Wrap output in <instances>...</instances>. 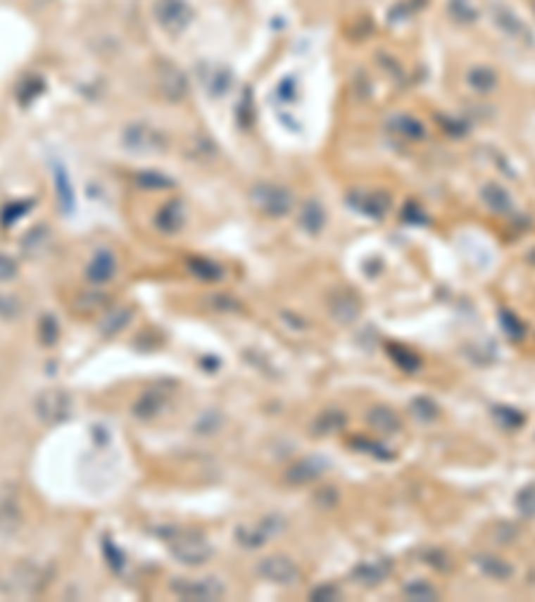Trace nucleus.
<instances>
[{
	"mask_svg": "<svg viewBox=\"0 0 535 602\" xmlns=\"http://www.w3.org/2000/svg\"><path fill=\"white\" fill-rule=\"evenodd\" d=\"M404 597L407 600H436L439 591H436V587L426 584V581H413V584L404 587Z\"/></svg>",
	"mask_w": 535,
	"mask_h": 602,
	"instance_id": "nucleus-13",
	"label": "nucleus"
},
{
	"mask_svg": "<svg viewBox=\"0 0 535 602\" xmlns=\"http://www.w3.org/2000/svg\"><path fill=\"white\" fill-rule=\"evenodd\" d=\"M484 201L493 206L495 212H508L511 209V199H508V193L503 190V187H498V185H487L484 187Z\"/></svg>",
	"mask_w": 535,
	"mask_h": 602,
	"instance_id": "nucleus-12",
	"label": "nucleus"
},
{
	"mask_svg": "<svg viewBox=\"0 0 535 602\" xmlns=\"http://www.w3.org/2000/svg\"><path fill=\"white\" fill-rule=\"evenodd\" d=\"M32 410H35L40 423L59 426V423H65L67 418L73 415V396L67 394L65 388H46V391H40L38 396H35Z\"/></svg>",
	"mask_w": 535,
	"mask_h": 602,
	"instance_id": "nucleus-1",
	"label": "nucleus"
},
{
	"mask_svg": "<svg viewBox=\"0 0 535 602\" xmlns=\"http://www.w3.org/2000/svg\"><path fill=\"white\" fill-rule=\"evenodd\" d=\"M503 324H506V330L514 334V337H520V334L524 332V327H522V324H517V319H514L511 313H503Z\"/></svg>",
	"mask_w": 535,
	"mask_h": 602,
	"instance_id": "nucleus-20",
	"label": "nucleus"
},
{
	"mask_svg": "<svg viewBox=\"0 0 535 602\" xmlns=\"http://www.w3.org/2000/svg\"><path fill=\"white\" fill-rule=\"evenodd\" d=\"M517 506L524 517H535V487H527V490H522L520 498H517Z\"/></svg>",
	"mask_w": 535,
	"mask_h": 602,
	"instance_id": "nucleus-15",
	"label": "nucleus"
},
{
	"mask_svg": "<svg viewBox=\"0 0 535 602\" xmlns=\"http://www.w3.org/2000/svg\"><path fill=\"white\" fill-rule=\"evenodd\" d=\"M468 86H471L474 92L487 94V92H493L495 86H498V75H495V70L479 65V67H474V70L468 73Z\"/></svg>",
	"mask_w": 535,
	"mask_h": 602,
	"instance_id": "nucleus-10",
	"label": "nucleus"
},
{
	"mask_svg": "<svg viewBox=\"0 0 535 602\" xmlns=\"http://www.w3.org/2000/svg\"><path fill=\"white\" fill-rule=\"evenodd\" d=\"M370 423H372L377 431H383V434H394V431H399L401 428L399 415L394 413V410H388V407H374L372 413H370Z\"/></svg>",
	"mask_w": 535,
	"mask_h": 602,
	"instance_id": "nucleus-11",
	"label": "nucleus"
},
{
	"mask_svg": "<svg viewBox=\"0 0 535 602\" xmlns=\"http://www.w3.org/2000/svg\"><path fill=\"white\" fill-rule=\"evenodd\" d=\"M257 570H260V575H263L265 581H270V584H281V587H287V584H297V581H300V567H297L289 557H284V554L265 557V560L257 565Z\"/></svg>",
	"mask_w": 535,
	"mask_h": 602,
	"instance_id": "nucleus-3",
	"label": "nucleus"
},
{
	"mask_svg": "<svg viewBox=\"0 0 535 602\" xmlns=\"http://www.w3.org/2000/svg\"><path fill=\"white\" fill-rule=\"evenodd\" d=\"M172 551H174V557L180 562H185V565H201V562H206L212 557L209 544H206L203 538H196V535H185V538L174 541Z\"/></svg>",
	"mask_w": 535,
	"mask_h": 602,
	"instance_id": "nucleus-4",
	"label": "nucleus"
},
{
	"mask_svg": "<svg viewBox=\"0 0 535 602\" xmlns=\"http://www.w3.org/2000/svg\"><path fill=\"white\" fill-rule=\"evenodd\" d=\"M172 591L182 600H220V597H225V584L217 581L214 575L182 578V581H172Z\"/></svg>",
	"mask_w": 535,
	"mask_h": 602,
	"instance_id": "nucleus-2",
	"label": "nucleus"
},
{
	"mask_svg": "<svg viewBox=\"0 0 535 602\" xmlns=\"http://www.w3.org/2000/svg\"><path fill=\"white\" fill-rule=\"evenodd\" d=\"M495 413L501 415V420H506L508 426L511 428H517L522 423V420H524V418H522L520 413H514V410H511V407H503V410H501V407H498V410H495Z\"/></svg>",
	"mask_w": 535,
	"mask_h": 602,
	"instance_id": "nucleus-19",
	"label": "nucleus"
},
{
	"mask_svg": "<svg viewBox=\"0 0 535 602\" xmlns=\"http://www.w3.org/2000/svg\"><path fill=\"white\" fill-rule=\"evenodd\" d=\"M413 407H415V413H423L426 418H436V415H439L436 404H434L431 399H417V401L413 404Z\"/></svg>",
	"mask_w": 535,
	"mask_h": 602,
	"instance_id": "nucleus-18",
	"label": "nucleus"
},
{
	"mask_svg": "<svg viewBox=\"0 0 535 602\" xmlns=\"http://www.w3.org/2000/svg\"><path fill=\"white\" fill-rule=\"evenodd\" d=\"M54 340H56V319L43 316V319H40V343H43V346H51Z\"/></svg>",
	"mask_w": 535,
	"mask_h": 602,
	"instance_id": "nucleus-16",
	"label": "nucleus"
},
{
	"mask_svg": "<svg viewBox=\"0 0 535 602\" xmlns=\"http://www.w3.org/2000/svg\"><path fill=\"white\" fill-rule=\"evenodd\" d=\"M388 573H391V562H386V560H367V562H361V565H356V570H353V575L359 578L364 587L380 584Z\"/></svg>",
	"mask_w": 535,
	"mask_h": 602,
	"instance_id": "nucleus-6",
	"label": "nucleus"
},
{
	"mask_svg": "<svg viewBox=\"0 0 535 602\" xmlns=\"http://www.w3.org/2000/svg\"><path fill=\"white\" fill-rule=\"evenodd\" d=\"M268 538H273V522L263 520L260 525H249V527H241L239 530V541L246 544V546H263Z\"/></svg>",
	"mask_w": 535,
	"mask_h": 602,
	"instance_id": "nucleus-8",
	"label": "nucleus"
},
{
	"mask_svg": "<svg viewBox=\"0 0 535 602\" xmlns=\"http://www.w3.org/2000/svg\"><path fill=\"white\" fill-rule=\"evenodd\" d=\"M477 567H479L487 578H495V581H506V578L514 575V567H511L506 560L495 557V554H479V557H477Z\"/></svg>",
	"mask_w": 535,
	"mask_h": 602,
	"instance_id": "nucleus-7",
	"label": "nucleus"
},
{
	"mask_svg": "<svg viewBox=\"0 0 535 602\" xmlns=\"http://www.w3.org/2000/svg\"><path fill=\"white\" fill-rule=\"evenodd\" d=\"M19 273V265H16V260H11L8 254L0 252V284L3 281H11L13 276Z\"/></svg>",
	"mask_w": 535,
	"mask_h": 602,
	"instance_id": "nucleus-17",
	"label": "nucleus"
},
{
	"mask_svg": "<svg viewBox=\"0 0 535 602\" xmlns=\"http://www.w3.org/2000/svg\"><path fill=\"white\" fill-rule=\"evenodd\" d=\"M113 273H115V260H113V254L110 252L94 254L92 265H89V279L96 281V284H105V281L113 279Z\"/></svg>",
	"mask_w": 535,
	"mask_h": 602,
	"instance_id": "nucleus-9",
	"label": "nucleus"
},
{
	"mask_svg": "<svg viewBox=\"0 0 535 602\" xmlns=\"http://www.w3.org/2000/svg\"><path fill=\"white\" fill-rule=\"evenodd\" d=\"M254 199L260 201V206H263L268 214H273V217H281V214L292 206L289 193H287V190H281V187H273V185L257 187V190H254Z\"/></svg>",
	"mask_w": 535,
	"mask_h": 602,
	"instance_id": "nucleus-5",
	"label": "nucleus"
},
{
	"mask_svg": "<svg viewBox=\"0 0 535 602\" xmlns=\"http://www.w3.org/2000/svg\"><path fill=\"white\" fill-rule=\"evenodd\" d=\"M22 313V306L16 297H8V294H0V319H16Z\"/></svg>",
	"mask_w": 535,
	"mask_h": 602,
	"instance_id": "nucleus-14",
	"label": "nucleus"
}]
</instances>
